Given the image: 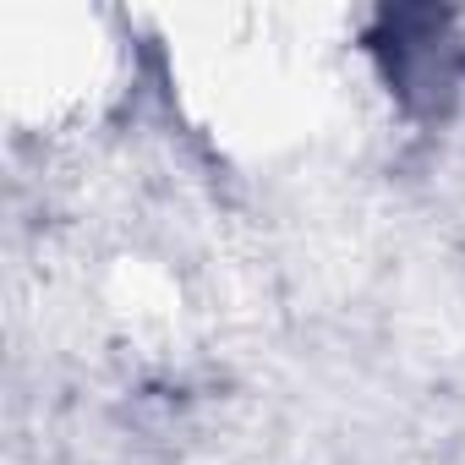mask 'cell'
<instances>
[{"label": "cell", "mask_w": 465, "mask_h": 465, "mask_svg": "<svg viewBox=\"0 0 465 465\" xmlns=\"http://www.w3.org/2000/svg\"><path fill=\"white\" fill-rule=\"evenodd\" d=\"M394 99L421 115L438 121L454 110L460 94V45H454V17L438 6H383L372 34H367Z\"/></svg>", "instance_id": "cell-1"}]
</instances>
